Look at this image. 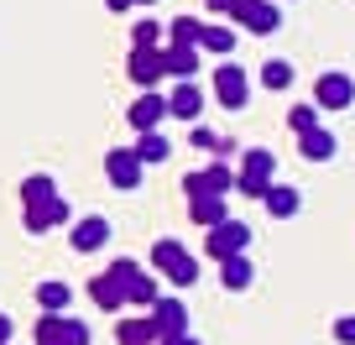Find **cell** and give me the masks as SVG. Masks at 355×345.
Listing matches in <instances>:
<instances>
[{"mask_svg": "<svg viewBox=\"0 0 355 345\" xmlns=\"http://www.w3.org/2000/svg\"><path fill=\"white\" fill-rule=\"evenodd\" d=\"M37 345H89V324L73 314H42L37 319Z\"/></svg>", "mask_w": 355, "mask_h": 345, "instance_id": "5", "label": "cell"}, {"mask_svg": "<svg viewBox=\"0 0 355 345\" xmlns=\"http://www.w3.org/2000/svg\"><path fill=\"white\" fill-rule=\"evenodd\" d=\"M272 173H277V157L266 152V146H245L241 152V173H235L241 199H261V189L272 183Z\"/></svg>", "mask_w": 355, "mask_h": 345, "instance_id": "2", "label": "cell"}, {"mask_svg": "<svg viewBox=\"0 0 355 345\" xmlns=\"http://www.w3.org/2000/svg\"><path fill=\"white\" fill-rule=\"evenodd\" d=\"M204 110V90H199V78H183L173 94H167V115H178V121H199Z\"/></svg>", "mask_w": 355, "mask_h": 345, "instance_id": "13", "label": "cell"}, {"mask_svg": "<svg viewBox=\"0 0 355 345\" xmlns=\"http://www.w3.org/2000/svg\"><path fill=\"white\" fill-rule=\"evenodd\" d=\"M313 105H319V110H350V105H355V78L350 74H319V84H313Z\"/></svg>", "mask_w": 355, "mask_h": 345, "instance_id": "8", "label": "cell"}, {"mask_svg": "<svg viewBox=\"0 0 355 345\" xmlns=\"http://www.w3.org/2000/svg\"><path fill=\"white\" fill-rule=\"evenodd\" d=\"M152 330L157 335H183V330H189V303L162 293V298L152 303Z\"/></svg>", "mask_w": 355, "mask_h": 345, "instance_id": "12", "label": "cell"}, {"mask_svg": "<svg viewBox=\"0 0 355 345\" xmlns=\"http://www.w3.org/2000/svg\"><path fill=\"white\" fill-rule=\"evenodd\" d=\"M334 146H340V142H334V131H324V126H313V131L298 136V152L309 157V162H329Z\"/></svg>", "mask_w": 355, "mask_h": 345, "instance_id": "22", "label": "cell"}, {"mask_svg": "<svg viewBox=\"0 0 355 345\" xmlns=\"http://www.w3.org/2000/svg\"><path fill=\"white\" fill-rule=\"evenodd\" d=\"M121 345H157V330H152V319H121Z\"/></svg>", "mask_w": 355, "mask_h": 345, "instance_id": "27", "label": "cell"}, {"mask_svg": "<svg viewBox=\"0 0 355 345\" xmlns=\"http://www.w3.org/2000/svg\"><path fill=\"white\" fill-rule=\"evenodd\" d=\"M0 345H11V319L0 314Z\"/></svg>", "mask_w": 355, "mask_h": 345, "instance_id": "36", "label": "cell"}, {"mask_svg": "<svg viewBox=\"0 0 355 345\" xmlns=\"http://www.w3.org/2000/svg\"><path fill=\"white\" fill-rule=\"evenodd\" d=\"M199 32H204V22H199V16H178V22H167V37H173V42L199 47Z\"/></svg>", "mask_w": 355, "mask_h": 345, "instance_id": "30", "label": "cell"}, {"mask_svg": "<svg viewBox=\"0 0 355 345\" xmlns=\"http://www.w3.org/2000/svg\"><path fill=\"white\" fill-rule=\"evenodd\" d=\"M131 6H157V0H131Z\"/></svg>", "mask_w": 355, "mask_h": 345, "instance_id": "38", "label": "cell"}, {"mask_svg": "<svg viewBox=\"0 0 355 345\" xmlns=\"http://www.w3.org/2000/svg\"><path fill=\"white\" fill-rule=\"evenodd\" d=\"M189 214H193V225H220V220H230V204H225V194H193L189 199Z\"/></svg>", "mask_w": 355, "mask_h": 345, "instance_id": "20", "label": "cell"}, {"mask_svg": "<svg viewBox=\"0 0 355 345\" xmlns=\"http://www.w3.org/2000/svg\"><path fill=\"white\" fill-rule=\"evenodd\" d=\"M235 189V173L225 162H209V167H199V173H189V178H183V194H230Z\"/></svg>", "mask_w": 355, "mask_h": 345, "instance_id": "11", "label": "cell"}, {"mask_svg": "<svg viewBox=\"0 0 355 345\" xmlns=\"http://www.w3.org/2000/svg\"><path fill=\"white\" fill-rule=\"evenodd\" d=\"M214 100L230 115L245 110V100H251V74H245L241 63H220V74H214Z\"/></svg>", "mask_w": 355, "mask_h": 345, "instance_id": "6", "label": "cell"}, {"mask_svg": "<svg viewBox=\"0 0 355 345\" xmlns=\"http://www.w3.org/2000/svg\"><path fill=\"white\" fill-rule=\"evenodd\" d=\"M131 152H136V157H141V162H146V167H152V162H167V157H173V142H167V136H162V131H141V142H136V146H131Z\"/></svg>", "mask_w": 355, "mask_h": 345, "instance_id": "23", "label": "cell"}, {"mask_svg": "<svg viewBox=\"0 0 355 345\" xmlns=\"http://www.w3.org/2000/svg\"><path fill=\"white\" fill-rule=\"evenodd\" d=\"M37 303H42V314H63L68 303H73V288H68V283H58V278H47L42 288H37Z\"/></svg>", "mask_w": 355, "mask_h": 345, "instance_id": "24", "label": "cell"}, {"mask_svg": "<svg viewBox=\"0 0 355 345\" xmlns=\"http://www.w3.org/2000/svg\"><path fill=\"white\" fill-rule=\"evenodd\" d=\"M152 267L162 272L173 288H193V283H199V256L183 241H173V235H162V241L152 246Z\"/></svg>", "mask_w": 355, "mask_h": 345, "instance_id": "1", "label": "cell"}, {"mask_svg": "<svg viewBox=\"0 0 355 345\" xmlns=\"http://www.w3.org/2000/svg\"><path fill=\"white\" fill-rule=\"evenodd\" d=\"M125 74H131V84H141V90H157L162 84V47H131V58H125Z\"/></svg>", "mask_w": 355, "mask_h": 345, "instance_id": "10", "label": "cell"}, {"mask_svg": "<svg viewBox=\"0 0 355 345\" xmlns=\"http://www.w3.org/2000/svg\"><path fill=\"white\" fill-rule=\"evenodd\" d=\"M162 42H167V26L157 22V16H141L136 32H131V47H162Z\"/></svg>", "mask_w": 355, "mask_h": 345, "instance_id": "26", "label": "cell"}, {"mask_svg": "<svg viewBox=\"0 0 355 345\" xmlns=\"http://www.w3.org/2000/svg\"><path fill=\"white\" fill-rule=\"evenodd\" d=\"M105 6H110V11H131V0H105Z\"/></svg>", "mask_w": 355, "mask_h": 345, "instance_id": "37", "label": "cell"}, {"mask_svg": "<svg viewBox=\"0 0 355 345\" xmlns=\"http://www.w3.org/2000/svg\"><path fill=\"white\" fill-rule=\"evenodd\" d=\"M162 121H167V100L157 90H141L136 105H131V126H136V131H157Z\"/></svg>", "mask_w": 355, "mask_h": 345, "instance_id": "14", "label": "cell"}, {"mask_svg": "<svg viewBox=\"0 0 355 345\" xmlns=\"http://www.w3.org/2000/svg\"><path fill=\"white\" fill-rule=\"evenodd\" d=\"M105 241H110V220H105V214H84V220H73V251H100Z\"/></svg>", "mask_w": 355, "mask_h": 345, "instance_id": "16", "label": "cell"}, {"mask_svg": "<svg viewBox=\"0 0 355 345\" xmlns=\"http://www.w3.org/2000/svg\"><path fill=\"white\" fill-rule=\"evenodd\" d=\"M84 293H89L94 303H100L105 314H115V309L125 303V283L115 278V272H100V278H89V288H84Z\"/></svg>", "mask_w": 355, "mask_h": 345, "instance_id": "17", "label": "cell"}, {"mask_svg": "<svg viewBox=\"0 0 355 345\" xmlns=\"http://www.w3.org/2000/svg\"><path fill=\"white\" fill-rule=\"evenodd\" d=\"M313 126H319V105H293V110H288V131L293 136L313 131Z\"/></svg>", "mask_w": 355, "mask_h": 345, "instance_id": "31", "label": "cell"}, {"mask_svg": "<svg viewBox=\"0 0 355 345\" xmlns=\"http://www.w3.org/2000/svg\"><path fill=\"white\" fill-rule=\"evenodd\" d=\"M261 84H266V90H293V63H288V58H266V63H261Z\"/></svg>", "mask_w": 355, "mask_h": 345, "instance_id": "25", "label": "cell"}, {"mask_svg": "<svg viewBox=\"0 0 355 345\" xmlns=\"http://www.w3.org/2000/svg\"><path fill=\"white\" fill-rule=\"evenodd\" d=\"M63 220H73V210H68L63 199H47V204H26V230L32 235H42V230H53V225H63Z\"/></svg>", "mask_w": 355, "mask_h": 345, "instance_id": "15", "label": "cell"}, {"mask_svg": "<svg viewBox=\"0 0 355 345\" xmlns=\"http://www.w3.org/2000/svg\"><path fill=\"white\" fill-rule=\"evenodd\" d=\"M209 6V16H230V0H204Z\"/></svg>", "mask_w": 355, "mask_h": 345, "instance_id": "35", "label": "cell"}, {"mask_svg": "<svg viewBox=\"0 0 355 345\" xmlns=\"http://www.w3.org/2000/svg\"><path fill=\"white\" fill-rule=\"evenodd\" d=\"M105 178H110L115 189H141V178H146V162L131 152V146H115V152L105 157Z\"/></svg>", "mask_w": 355, "mask_h": 345, "instance_id": "9", "label": "cell"}, {"mask_svg": "<svg viewBox=\"0 0 355 345\" xmlns=\"http://www.w3.org/2000/svg\"><path fill=\"white\" fill-rule=\"evenodd\" d=\"M189 142H193V146H204V152H225V146H230V142H225L220 131H209V126H199V121H193Z\"/></svg>", "mask_w": 355, "mask_h": 345, "instance_id": "32", "label": "cell"}, {"mask_svg": "<svg viewBox=\"0 0 355 345\" xmlns=\"http://www.w3.org/2000/svg\"><path fill=\"white\" fill-rule=\"evenodd\" d=\"M110 272H115V278L125 283V303H146V309H152V303L162 298L157 278H152V272H141L136 262H125V256H115V262H110Z\"/></svg>", "mask_w": 355, "mask_h": 345, "instance_id": "7", "label": "cell"}, {"mask_svg": "<svg viewBox=\"0 0 355 345\" xmlns=\"http://www.w3.org/2000/svg\"><path fill=\"white\" fill-rule=\"evenodd\" d=\"M334 340H340V345H355V314H340V319H334Z\"/></svg>", "mask_w": 355, "mask_h": 345, "instance_id": "33", "label": "cell"}, {"mask_svg": "<svg viewBox=\"0 0 355 345\" xmlns=\"http://www.w3.org/2000/svg\"><path fill=\"white\" fill-rule=\"evenodd\" d=\"M157 345H204L193 330H183V335H157Z\"/></svg>", "mask_w": 355, "mask_h": 345, "instance_id": "34", "label": "cell"}, {"mask_svg": "<svg viewBox=\"0 0 355 345\" xmlns=\"http://www.w3.org/2000/svg\"><path fill=\"white\" fill-rule=\"evenodd\" d=\"M261 204L277 214V220H293V214H298V204H303V194L293 189V183H266V189H261Z\"/></svg>", "mask_w": 355, "mask_h": 345, "instance_id": "19", "label": "cell"}, {"mask_svg": "<svg viewBox=\"0 0 355 345\" xmlns=\"http://www.w3.org/2000/svg\"><path fill=\"white\" fill-rule=\"evenodd\" d=\"M199 47H204V53H230V47H235V26H204V32H199Z\"/></svg>", "mask_w": 355, "mask_h": 345, "instance_id": "28", "label": "cell"}, {"mask_svg": "<svg viewBox=\"0 0 355 345\" xmlns=\"http://www.w3.org/2000/svg\"><path fill=\"white\" fill-rule=\"evenodd\" d=\"M251 246V225L245 220H220V225H209V235H204V256H214V262H225V256H235V251H245Z\"/></svg>", "mask_w": 355, "mask_h": 345, "instance_id": "3", "label": "cell"}, {"mask_svg": "<svg viewBox=\"0 0 355 345\" xmlns=\"http://www.w3.org/2000/svg\"><path fill=\"white\" fill-rule=\"evenodd\" d=\"M53 178H47V173H32V178H21V199L26 204H47V199H53Z\"/></svg>", "mask_w": 355, "mask_h": 345, "instance_id": "29", "label": "cell"}, {"mask_svg": "<svg viewBox=\"0 0 355 345\" xmlns=\"http://www.w3.org/2000/svg\"><path fill=\"white\" fill-rule=\"evenodd\" d=\"M162 74H173V78H193V74H199V47H189V42L162 47Z\"/></svg>", "mask_w": 355, "mask_h": 345, "instance_id": "18", "label": "cell"}, {"mask_svg": "<svg viewBox=\"0 0 355 345\" xmlns=\"http://www.w3.org/2000/svg\"><path fill=\"white\" fill-rule=\"evenodd\" d=\"M251 278H256V267H251V256H245V251H235V256H225V262H220V283L230 293H245V288H251Z\"/></svg>", "mask_w": 355, "mask_h": 345, "instance_id": "21", "label": "cell"}, {"mask_svg": "<svg viewBox=\"0 0 355 345\" xmlns=\"http://www.w3.org/2000/svg\"><path fill=\"white\" fill-rule=\"evenodd\" d=\"M230 22H241L245 32L266 37V32H277L282 6H277V0H230Z\"/></svg>", "mask_w": 355, "mask_h": 345, "instance_id": "4", "label": "cell"}]
</instances>
